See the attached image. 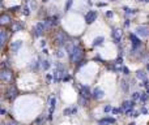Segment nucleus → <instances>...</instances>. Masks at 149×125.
Returning a JSON list of instances; mask_svg holds the SVG:
<instances>
[{"label":"nucleus","instance_id":"obj_1","mask_svg":"<svg viewBox=\"0 0 149 125\" xmlns=\"http://www.w3.org/2000/svg\"><path fill=\"white\" fill-rule=\"evenodd\" d=\"M68 54H70L71 60L74 61V63H77V61H80L81 57H82V50L80 48L79 44L71 43L70 46H68Z\"/></svg>","mask_w":149,"mask_h":125},{"label":"nucleus","instance_id":"obj_2","mask_svg":"<svg viewBox=\"0 0 149 125\" xmlns=\"http://www.w3.org/2000/svg\"><path fill=\"white\" fill-rule=\"evenodd\" d=\"M0 77H1V81L7 82V84H10L13 81V73L9 69H3L1 73H0Z\"/></svg>","mask_w":149,"mask_h":125},{"label":"nucleus","instance_id":"obj_3","mask_svg":"<svg viewBox=\"0 0 149 125\" xmlns=\"http://www.w3.org/2000/svg\"><path fill=\"white\" fill-rule=\"evenodd\" d=\"M136 34L140 37H149V28L145 25H140L136 28Z\"/></svg>","mask_w":149,"mask_h":125},{"label":"nucleus","instance_id":"obj_4","mask_svg":"<svg viewBox=\"0 0 149 125\" xmlns=\"http://www.w3.org/2000/svg\"><path fill=\"white\" fill-rule=\"evenodd\" d=\"M97 18V10H89V12L85 15V21L86 23H92L93 21H95Z\"/></svg>","mask_w":149,"mask_h":125},{"label":"nucleus","instance_id":"obj_5","mask_svg":"<svg viewBox=\"0 0 149 125\" xmlns=\"http://www.w3.org/2000/svg\"><path fill=\"white\" fill-rule=\"evenodd\" d=\"M65 39H67V37H65L64 31H58V33L55 34V41H56L58 44H64Z\"/></svg>","mask_w":149,"mask_h":125},{"label":"nucleus","instance_id":"obj_6","mask_svg":"<svg viewBox=\"0 0 149 125\" xmlns=\"http://www.w3.org/2000/svg\"><path fill=\"white\" fill-rule=\"evenodd\" d=\"M43 29H45V22H38L37 23V25L34 26V34H36V37H41Z\"/></svg>","mask_w":149,"mask_h":125},{"label":"nucleus","instance_id":"obj_7","mask_svg":"<svg viewBox=\"0 0 149 125\" xmlns=\"http://www.w3.org/2000/svg\"><path fill=\"white\" fill-rule=\"evenodd\" d=\"M55 103H56V99L54 97L50 98V110H49V119H52V113L55 111Z\"/></svg>","mask_w":149,"mask_h":125},{"label":"nucleus","instance_id":"obj_8","mask_svg":"<svg viewBox=\"0 0 149 125\" xmlns=\"http://www.w3.org/2000/svg\"><path fill=\"white\" fill-rule=\"evenodd\" d=\"M103 95H105V93H103V90H101L100 87H95L94 91H93V98H94V99H101V98H103Z\"/></svg>","mask_w":149,"mask_h":125},{"label":"nucleus","instance_id":"obj_9","mask_svg":"<svg viewBox=\"0 0 149 125\" xmlns=\"http://www.w3.org/2000/svg\"><path fill=\"white\" fill-rule=\"evenodd\" d=\"M113 38H114V41H115L116 43H119L120 39H122V30H119V29L113 30Z\"/></svg>","mask_w":149,"mask_h":125},{"label":"nucleus","instance_id":"obj_10","mask_svg":"<svg viewBox=\"0 0 149 125\" xmlns=\"http://www.w3.org/2000/svg\"><path fill=\"white\" fill-rule=\"evenodd\" d=\"M21 46H22V42H21V41L12 42V44H10V50H12V52H17L18 50H20Z\"/></svg>","mask_w":149,"mask_h":125},{"label":"nucleus","instance_id":"obj_11","mask_svg":"<svg viewBox=\"0 0 149 125\" xmlns=\"http://www.w3.org/2000/svg\"><path fill=\"white\" fill-rule=\"evenodd\" d=\"M130 38H131V41H132V48H134V50H136L137 47L140 46V43H141V42H140L139 39H137L136 37L134 35V34H131V35H130Z\"/></svg>","mask_w":149,"mask_h":125},{"label":"nucleus","instance_id":"obj_12","mask_svg":"<svg viewBox=\"0 0 149 125\" xmlns=\"http://www.w3.org/2000/svg\"><path fill=\"white\" fill-rule=\"evenodd\" d=\"M16 95H17V90H16V87H9L7 91V98L8 99H12V98H15Z\"/></svg>","mask_w":149,"mask_h":125},{"label":"nucleus","instance_id":"obj_13","mask_svg":"<svg viewBox=\"0 0 149 125\" xmlns=\"http://www.w3.org/2000/svg\"><path fill=\"white\" fill-rule=\"evenodd\" d=\"M10 17L8 15H1V17H0V23L1 25H8V23L10 22Z\"/></svg>","mask_w":149,"mask_h":125},{"label":"nucleus","instance_id":"obj_14","mask_svg":"<svg viewBox=\"0 0 149 125\" xmlns=\"http://www.w3.org/2000/svg\"><path fill=\"white\" fill-rule=\"evenodd\" d=\"M101 125H107V124H115V119H111V117H106L103 120L100 121Z\"/></svg>","mask_w":149,"mask_h":125},{"label":"nucleus","instance_id":"obj_15","mask_svg":"<svg viewBox=\"0 0 149 125\" xmlns=\"http://www.w3.org/2000/svg\"><path fill=\"white\" fill-rule=\"evenodd\" d=\"M136 77L139 79H143V81H145V79H147V73H145L144 70H137L136 72Z\"/></svg>","mask_w":149,"mask_h":125},{"label":"nucleus","instance_id":"obj_16","mask_svg":"<svg viewBox=\"0 0 149 125\" xmlns=\"http://www.w3.org/2000/svg\"><path fill=\"white\" fill-rule=\"evenodd\" d=\"M122 107H123L126 111H130V110H132V107H134V103L126 100V102H123V106H122Z\"/></svg>","mask_w":149,"mask_h":125},{"label":"nucleus","instance_id":"obj_17","mask_svg":"<svg viewBox=\"0 0 149 125\" xmlns=\"http://www.w3.org/2000/svg\"><path fill=\"white\" fill-rule=\"evenodd\" d=\"M5 41H7V34H5L4 30H1V31H0V44H1V46H4Z\"/></svg>","mask_w":149,"mask_h":125},{"label":"nucleus","instance_id":"obj_18","mask_svg":"<svg viewBox=\"0 0 149 125\" xmlns=\"http://www.w3.org/2000/svg\"><path fill=\"white\" fill-rule=\"evenodd\" d=\"M81 95L85 98H89L90 97V91H89V87H82L81 89Z\"/></svg>","mask_w":149,"mask_h":125},{"label":"nucleus","instance_id":"obj_19","mask_svg":"<svg viewBox=\"0 0 149 125\" xmlns=\"http://www.w3.org/2000/svg\"><path fill=\"white\" fill-rule=\"evenodd\" d=\"M102 42H103V38H102V37H98V38L94 39V42H93V46H94V47L95 46H100Z\"/></svg>","mask_w":149,"mask_h":125},{"label":"nucleus","instance_id":"obj_20","mask_svg":"<svg viewBox=\"0 0 149 125\" xmlns=\"http://www.w3.org/2000/svg\"><path fill=\"white\" fill-rule=\"evenodd\" d=\"M71 113H76V108H67V110H64V115L70 116Z\"/></svg>","mask_w":149,"mask_h":125},{"label":"nucleus","instance_id":"obj_21","mask_svg":"<svg viewBox=\"0 0 149 125\" xmlns=\"http://www.w3.org/2000/svg\"><path fill=\"white\" fill-rule=\"evenodd\" d=\"M124 12H126V15H135V10L131 9V8H124Z\"/></svg>","mask_w":149,"mask_h":125},{"label":"nucleus","instance_id":"obj_22","mask_svg":"<svg viewBox=\"0 0 149 125\" xmlns=\"http://www.w3.org/2000/svg\"><path fill=\"white\" fill-rule=\"evenodd\" d=\"M65 54V50L64 48H59V51H58V57H63Z\"/></svg>","mask_w":149,"mask_h":125},{"label":"nucleus","instance_id":"obj_23","mask_svg":"<svg viewBox=\"0 0 149 125\" xmlns=\"http://www.w3.org/2000/svg\"><path fill=\"white\" fill-rule=\"evenodd\" d=\"M42 68H43V69H49L50 68V63L47 61V60H45V61L42 63Z\"/></svg>","mask_w":149,"mask_h":125},{"label":"nucleus","instance_id":"obj_24","mask_svg":"<svg viewBox=\"0 0 149 125\" xmlns=\"http://www.w3.org/2000/svg\"><path fill=\"white\" fill-rule=\"evenodd\" d=\"M132 98H134V100H137V99H140V98H141V94H140V93H134Z\"/></svg>","mask_w":149,"mask_h":125},{"label":"nucleus","instance_id":"obj_25","mask_svg":"<svg viewBox=\"0 0 149 125\" xmlns=\"http://www.w3.org/2000/svg\"><path fill=\"white\" fill-rule=\"evenodd\" d=\"M21 28H22V25H20V23H16V25L13 26V30H15V31H17V30H20Z\"/></svg>","mask_w":149,"mask_h":125},{"label":"nucleus","instance_id":"obj_26","mask_svg":"<svg viewBox=\"0 0 149 125\" xmlns=\"http://www.w3.org/2000/svg\"><path fill=\"white\" fill-rule=\"evenodd\" d=\"M122 84H123V85H122V87H123V90H124V91H128V85H127L124 81L122 82Z\"/></svg>","mask_w":149,"mask_h":125},{"label":"nucleus","instance_id":"obj_27","mask_svg":"<svg viewBox=\"0 0 149 125\" xmlns=\"http://www.w3.org/2000/svg\"><path fill=\"white\" fill-rule=\"evenodd\" d=\"M72 5V0H68V3H67V7H65V10H68L70 9V7Z\"/></svg>","mask_w":149,"mask_h":125},{"label":"nucleus","instance_id":"obj_28","mask_svg":"<svg viewBox=\"0 0 149 125\" xmlns=\"http://www.w3.org/2000/svg\"><path fill=\"white\" fill-rule=\"evenodd\" d=\"M113 112L116 115V113H120V112H122V110H120V108H114V110H113Z\"/></svg>","mask_w":149,"mask_h":125},{"label":"nucleus","instance_id":"obj_29","mask_svg":"<svg viewBox=\"0 0 149 125\" xmlns=\"http://www.w3.org/2000/svg\"><path fill=\"white\" fill-rule=\"evenodd\" d=\"M103 110H105V112H110V111H111V110H113V108H111V107H110V106H106V107H105V108H103Z\"/></svg>","mask_w":149,"mask_h":125},{"label":"nucleus","instance_id":"obj_30","mask_svg":"<svg viewBox=\"0 0 149 125\" xmlns=\"http://www.w3.org/2000/svg\"><path fill=\"white\" fill-rule=\"evenodd\" d=\"M123 72H124V73H126V74H128V73H130L128 68H123Z\"/></svg>","mask_w":149,"mask_h":125},{"label":"nucleus","instance_id":"obj_31","mask_svg":"<svg viewBox=\"0 0 149 125\" xmlns=\"http://www.w3.org/2000/svg\"><path fill=\"white\" fill-rule=\"evenodd\" d=\"M141 112H143V113H149V111L147 110V108H143V110H141Z\"/></svg>","mask_w":149,"mask_h":125},{"label":"nucleus","instance_id":"obj_32","mask_svg":"<svg viewBox=\"0 0 149 125\" xmlns=\"http://www.w3.org/2000/svg\"><path fill=\"white\" fill-rule=\"evenodd\" d=\"M24 13H25V15H26V16H28V15H29V9H28V8H25V9H24Z\"/></svg>","mask_w":149,"mask_h":125},{"label":"nucleus","instance_id":"obj_33","mask_svg":"<svg viewBox=\"0 0 149 125\" xmlns=\"http://www.w3.org/2000/svg\"><path fill=\"white\" fill-rule=\"evenodd\" d=\"M106 16H107V17H111V16H113V13H111V12H107V13H106Z\"/></svg>","mask_w":149,"mask_h":125},{"label":"nucleus","instance_id":"obj_34","mask_svg":"<svg viewBox=\"0 0 149 125\" xmlns=\"http://www.w3.org/2000/svg\"><path fill=\"white\" fill-rule=\"evenodd\" d=\"M124 26H130V21H128V20H127L126 22H124Z\"/></svg>","mask_w":149,"mask_h":125},{"label":"nucleus","instance_id":"obj_35","mask_svg":"<svg viewBox=\"0 0 149 125\" xmlns=\"http://www.w3.org/2000/svg\"><path fill=\"white\" fill-rule=\"evenodd\" d=\"M8 125H17V124H16V123H9Z\"/></svg>","mask_w":149,"mask_h":125},{"label":"nucleus","instance_id":"obj_36","mask_svg":"<svg viewBox=\"0 0 149 125\" xmlns=\"http://www.w3.org/2000/svg\"><path fill=\"white\" fill-rule=\"evenodd\" d=\"M139 1H145V3H148L149 0H139Z\"/></svg>","mask_w":149,"mask_h":125},{"label":"nucleus","instance_id":"obj_37","mask_svg":"<svg viewBox=\"0 0 149 125\" xmlns=\"http://www.w3.org/2000/svg\"><path fill=\"white\" fill-rule=\"evenodd\" d=\"M130 125H136V124H134V123H131V124H130Z\"/></svg>","mask_w":149,"mask_h":125},{"label":"nucleus","instance_id":"obj_38","mask_svg":"<svg viewBox=\"0 0 149 125\" xmlns=\"http://www.w3.org/2000/svg\"><path fill=\"white\" fill-rule=\"evenodd\" d=\"M43 1H47V0H43Z\"/></svg>","mask_w":149,"mask_h":125}]
</instances>
